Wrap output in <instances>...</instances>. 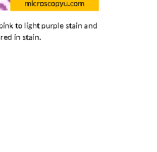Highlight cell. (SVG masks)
Wrapping results in <instances>:
<instances>
[{
	"label": "cell",
	"mask_w": 157,
	"mask_h": 152,
	"mask_svg": "<svg viewBox=\"0 0 157 152\" xmlns=\"http://www.w3.org/2000/svg\"><path fill=\"white\" fill-rule=\"evenodd\" d=\"M0 10H7L6 7L4 5L2 4H0Z\"/></svg>",
	"instance_id": "cell-1"
},
{
	"label": "cell",
	"mask_w": 157,
	"mask_h": 152,
	"mask_svg": "<svg viewBox=\"0 0 157 152\" xmlns=\"http://www.w3.org/2000/svg\"><path fill=\"white\" fill-rule=\"evenodd\" d=\"M9 2H11V0H9Z\"/></svg>",
	"instance_id": "cell-2"
}]
</instances>
